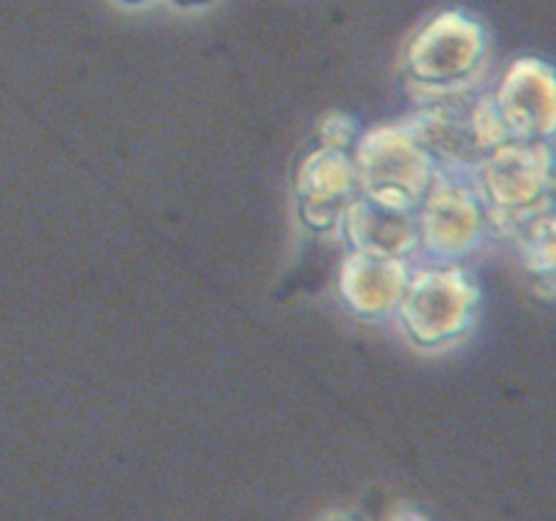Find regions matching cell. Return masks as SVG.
I'll return each mask as SVG.
<instances>
[{"label":"cell","instance_id":"obj_2","mask_svg":"<svg viewBox=\"0 0 556 521\" xmlns=\"http://www.w3.org/2000/svg\"><path fill=\"white\" fill-rule=\"evenodd\" d=\"M358 195L389 209L418 212L440 166L407 125H383L353 144Z\"/></svg>","mask_w":556,"mask_h":521},{"label":"cell","instance_id":"obj_14","mask_svg":"<svg viewBox=\"0 0 556 521\" xmlns=\"http://www.w3.org/2000/svg\"><path fill=\"white\" fill-rule=\"evenodd\" d=\"M123 3H144V0H123Z\"/></svg>","mask_w":556,"mask_h":521},{"label":"cell","instance_id":"obj_4","mask_svg":"<svg viewBox=\"0 0 556 521\" xmlns=\"http://www.w3.org/2000/svg\"><path fill=\"white\" fill-rule=\"evenodd\" d=\"M418 247L427 250L434 264H459L476 250L486 231V209L472 177L440 168L427 199L416 212Z\"/></svg>","mask_w":556,"mask_h":521},{"label":"cell","instance_id":"obj_5","mask_svg":"<svg viewBox=\"0 0 556 521\" xmlns=\"http://www.w3.org/2000/svg\"><path fill=\"white\" fill-rule=\"evenodd\" d=\"M483 54V27L462 11H443L413 38L407 49V68L418 85L448 96L462 90V85L481 68Z\"/></svg>","mask_w":556,"mask_h":521},{"label":"cell","instance_id":"obj_1","mask_svg":"<svg viewBox=\"0 0 556 521\" xmlns=\"http://www.w3.org/2000/svg\"><path fill=\"white\" fill-rule=\"evenodd\" d=\"M486 223L519 237L554 206L556 152L552 141H505L472 171Z\"/></svg>","mask_w":556,"mask_h":521},{"label":"cell","instance_id":"obj_3","mask_svg":"<svg viewBox=\"0 0 556 521\" xmlns=\"http://www.w3.org/2000/svg\"><path fill=\"white\" fill-rule=\"evenodd\" d=\"M478 298L470 271L459 264H434L410 275L396 318L418 347H448L472 329Z\"/></svg>","mask_w":556,"mask_h":521},{"label":"cell","instance_id":"obj_9","mask_svg":"<svg viewBox=\"0 0 556 521\" xmlns=\"http://www.w3.org/2000/svg\"><path fill=\"white\" fill-rule=\"evenodd\" d=\"M340 233L348 239L353 253L407 260V255L418 250L416 212L389 209L358 193L348 204Z\"/></svg>","mask_w":556,"mask_h":521},{"label":"cell","instance_id":"obj_10","mask_svg":"<svg viewBox=\"0 0 556 521\" xmlns=\"http://www.w3.org/2000/svg\"><path fill=\"white\" fill-rule=\"evenodd\" d=\"M358 128L348 114H329L320 125V147L348 152L358 141Z\"/></svg>","mask_w":556,"mask_h":521},{"label":"cell","instance_id":"obj_13","mask_svg":"<svg viewBox=\"0 0 556 521\" xmlns=\"http://www.w3.org/2000/svg\"><path fill=\"white\" fill-rule=\"evenodd\" d=\"M324 521H353V519H348V516H342V513H331V516H326Z\"/></svg>","mask_w":556,"mask_h":521},{"label":"cell","instance_id":"obj_7","mask_svg":"<svg viewBox=\"0 0 556 521\" xmlns=\"http://www.w3.org/2000/svg\"><path fill=\"white\" fill-rule=\"evenodd\" d=\"M356 168L351 152L318 147L296 171V206L307 228L318 233H340L348 204L356 199Z\"/></svg>","mask_w":556,"mask_h":521},{"label":"cell","instance_id":"obj_15","mask_svg":"<svg viewBox=\"0 0 556 521\" xmlns=\"http://www.w3.org/2000/svg\"><path fill=\"white\" fill-rule=\"evenodd\" d=\"M552 217H554V223H556V204L552 206Z\"/></svg>","mask_w":556,"mask_h":521},{"label":"cell","instance_id":"obj_6","mask_svg":"<svg viewBox=\"0 0 556 521\" xmlns=\"http://www.w3.org/2000/svg\"><path fill=\"white\" fill-rule=\"evenodd\" d=\"M494 106L510 141L556 136V71L541 60H516L494 92Z\"/></svg>","mask_w":556,"mask_h":521},{"label":"cell","instance_id":"obj_11","mask_svg":"<svg viewBox=\"0 0 556 521\" xmlns=\"http://www.w3.org/2000/svg\"><path fill=\"white\" fill-rule=\"evenodd\" d=\"M389 521H429V519L418 508H410V505H396V508L391 510Z\"/></svg>","mask_w":556,"mask_h":521},{"label":"cell","instance_id":"obj_8","mask_svg":"<svg viewBox=\"0 0 556 521\" xmlns=\"http://www.w3.org/2000/svg\"><path fill=\"white\" fill-rule=\"evenodd\" d=\"M410 266L402 258H380L367 253H348L340 266V296L353 315L364 320H383L396 315L410 282Z\"/></svg>","mask_w":556,"mask_h":521},{"label":"cell","instance_id":"obj_12","mask_svg":"<svg viewBox=\"0 0 556 521\" xmlns=\"http://www.w3.org/2000/svg\"><path fill=\"white\" fill-rule=\"evenodd\" d=\"M172 3L182 5V9H195V5H206L212 3V0H172Z\"/></svg>","mask_w":556,"mask_h":521}]
</instances>
